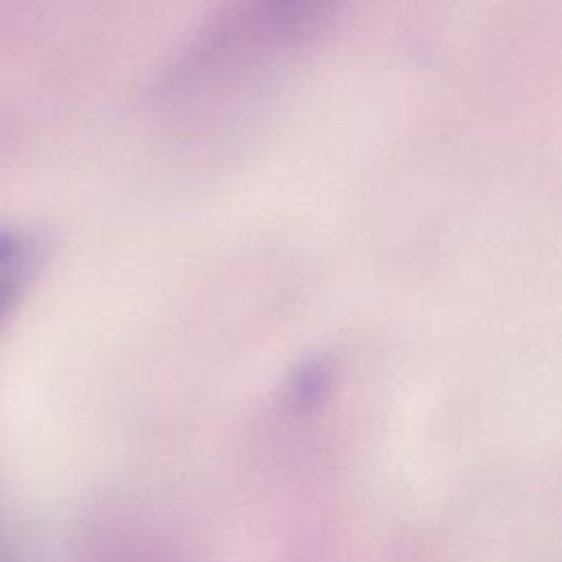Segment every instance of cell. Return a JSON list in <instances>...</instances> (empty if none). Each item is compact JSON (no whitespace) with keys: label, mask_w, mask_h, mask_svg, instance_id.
Returning a JSON list of instances; mask_svg holds the SVG:
<instances>
[{"label":"cell","mask_w":562,"mask_h":562,"mask_svg":"<svg viewBox=\"0 0 562 562\" xmlns=\"http://www.w3.org/2000/svg\"><path fill=\"white\" fill-rule=\"evenodd\" d=\"M347 0H228L202 24L158 83L167 103L237 88L305 46Z\"/></svg>","instance_id":"obj_1"},{"label":"cell","mask_w":562,"mask_h":562,"mask_svg":"<svg viewBox=\"0 0 562 562\" xmlns=\"http://www.w3.org/2000/svg\"><path fill=\"white\" fill-rule=\"evenodd\" d=\"M331 389V367L325 360H310L301 364L290 384L288 395L296 408H314L321 404Z\"/></svg>","instance_id":"obj_2"},{"label":"cell","mask_w":562,"mask_h":562,"mask_svg":"<svg viewBox=\"0 0 562 562\" xmlns=\"http://www.w3.org/2000/svg\"><path fill=\"white\" fill-rule=\"evenodd\" d=\"M9 299H11V283L0 281V316H2V312L7 310Z\"/></svg>","instance_id":"obj_3"}]
</instances>
